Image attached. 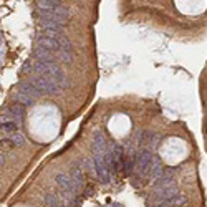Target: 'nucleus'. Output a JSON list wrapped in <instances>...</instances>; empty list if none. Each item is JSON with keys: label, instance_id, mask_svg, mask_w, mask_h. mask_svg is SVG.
Wrapping results in <instances>:
<instances>
[{"label": "nucleus", "instance_id": "obj_1", "mask_svg": "<svg viewBox=\"0 0 207 207\" xmlns=\"http://www.w3.org/2000/svg\"><path fill=\"white\" fill-rule=\"evenodd\" d=\"M152 152L151 149H146V148H141L139 152L136 154V167H138V174L139 176H146L149 169H151V164H152Z\"/></svg>", "mask_w": 207, "mask_h": 207}, {"label": "nucleus", "instance_id": "obj_2", "mask_svg": "<svg viewBox=\"0 0 207 207\" xmlns=\"http://www.w3.org/2000/svg\"><path fill=\"white\" fill-rule=\"evenodd\" d=\"M32 85L35 86L42 95H55V93H58V90H60V86L51 78H48V76H35V78L32 80Z\"/></svg>", "mask_w": 207, "mask_h": 207}, {"label": "nucleus", "instance_id": "obj_3", "mask_svg": "<svg viewBox=\"0 0 207 207\" xmlns=\"http://www.w3.org/2000/svg\"><path fill=\"white\" fill-rule=\"evenodd\" d=\"M95 176L101 184H108L109 182V171L106 169V164H104L103 154H95Z\"/></svg>", "mask_w": 207, "mask_h": 207}, {"label": "nucleus", "instance_id": "obj_4", "mask_svg": "<svg viewBox=\"0 0 207 207\" xmlns=\"http://www.w3.org/2000/svg\"><path fill=\"white\" fill-rule=\"evenodd\" d=\"M55 182H56V186L60 187L61 194H63L66 199L73 197V194H75L76 191H75L73 181H71L70 176H66V174H56V176H55Z\"/></svg>", "mask_w": 207, "mask_h": 207}, {"label": "nucleus", "instance_id": "obj_5", "mask_svg": "<svg viewBox=\"0 0 207 207\" xmlns=\"http://www.w3.org/2000/svg\"><path fill=\"white\" fill-rule=\"evenodd\" d=\"M85 169L81 167L80 162H75V164H71V171H70V177L71 181H73V186H75V191L78 192L81 187L85 184Z\"/></svg>", "mask_w": 207, "mask_h": 207}, {"label": "nucleus", "instance_id": "obj_6", "mask_svg": "<svg viewBox=\"0 0 207 207\" xmlns=\"http://www.w3.org/2000/svg\"><path fill=\"white\" fill-rule=\"evenodd\" d=\"M58 55H60V60L65 61V63H70V61H71L73 50H71V43H70L68 38L61 37L58 40Z\"/></svg>", "mask_w": 207, "mask_h": 207}, {"label": "nucleus", "instance_id": "obj_7", "mask_svg": "<svg viewBox=\"0 0 207 207\" xmlns=\"http://www.w3.org/2000/svg\"><path fill=\"white\" fill-rule=\"evenodd\" d=\"M17 93L25 95V96H28V98H32V99H37V98L42 96L40 91L32 85V81H22V83H18L17 85Z\"/></svg>", "mask_w": 207, "mask_h": 207}, {"label": "nucleus", "instance_id": "obj_8", "mask_svg": "<svg viewBox=\"0 0 207 207\" xmlns=\"http://www.w3.org/2000/svg\"><path fill=\"white\" fill-rule=\"evenodd\" d=\"M37 46L45 48V50L53 53V51H58V40L51 38V37H46V35H38L37 37Z\"/></svg>", "mask_w": 207, "mask_h": 207}, {"label": "nucleus", "instance_id": "obj_9", "mask_svg": "<svg viewBox=\"0 0 207 207\" xmlns=\"http://www.w3.org/2000/svg\"><path fill=\"white\" fill-rule=\"evenodd\" d=\"M43 76H48V78H51L55 81L58 86H61V83H65V80H66V76H65V71L60 68L58 65H48V71H46V75H43Z\"/></svg>", "mask_w": 207, "mask_h": 207}, {"label": "nucleus", "instance_id": "obj_10", "mask_svg": "<svg viewBox=\"0 0 207 207\" xmlns=\"http://www.w3.org/2000/svg\"><path fill=\"white\" fill-rule=\"evenodd\" d=\"M7 118L10 119V121H15L18 124V121H22L23 116H25V106H22L20 103H13L10 108L7 109Z\"/></svg>", "mask_w": 207, "mask_h": 207}, {"label": "nucleus", "instance_id": "obj_11", "mask_svg": "<svg viewBox=\"0 0 207 207\" xmlns=\"http://www.w3.org/2000/svg\"><path fill=\"white\" fill-rule=\"evenodd\" d=\"M33 56H35L37 61H42V63H46V65H53L55 63L53 53L48 51V50H45V48L35 46V48H33Z\"/></svg>", "mask_w": 207, "mask_h": 207}, {"label": "nucleus", "instance_id": "obj_12", "mask_svg": "<svg viewBox=\"0 0 207 207\" xmlns=\"http://www.w3.org/2000/svg\"><path fill=\"white\" fill-rule=\"evenodd\" d=\"M91 146H93V152L95 154H104V151H106V141H104V136H103L101 131L95 133Z\"/></svg>", "mask_w": 207, "mask_h": 207}, {"label": "nucleus", "instance_id": "obj_13", "mask_svg": "<svg viewBox=\"0 0 207 207\" xmlns=\"http://www.w3.org/2000/svg\"><path fill=\"white\" fill-rule=\"evenodd\" d=\"M43 204L46 207H65V200L60 199L55 192H45V196H43Z\"/></svg>", "mask_w": 207, "mask_h": 207}, {"label": "nucleus", "instance_id": "obj_14", "mask_svg": "<svg viewBox=\"0 0 207 207\" xmlns=\"http://www.w3.org/2000/svg\"><path fill=\"white\" fill-rule=\"evenodd\" d=\"M37 7H38V10L53 12V10H58V8L63 7V3L58 2V0H40V2H37Z\"/></svg>", "mask_w": 207, "mask_h": 207}, {"label": "nucleus", "instance_id": "obj_15", "mask_svg": "<svg viewBox=\"0 0 207 207\" xmlns=\"http://www.w3.org/2000/svg\"><path fill=\"white\" fill-rule=\"evenodd\" d=\"M149 172H151V176H152L154 181H157L162 174H164V167H162V162H161V159L157 156L152 157V164H151V169H149Z\"/></svg>", "mask_w": 207, "mask_h": 207}, {"label": "nucleus", "instance_id": "obj_16", "mask_svg": "<svg viewBox=\"0 0 207 207\" xmlns=\"http://www.w3.org/2000/svg\"><path fill=\"white\" fill-rule=\"evenodd\" d=\"M17 126H18V124L15 121H5V123H2V129L5 133H8V134L17 133Z\"/></svg>", "mask_w": 207, "mask_h": 207}, {"label": "nucleus", "instance_id": "obj_17", "mask_svg": "<svg viewBox=\"0 0 207 207\" xmlns=\"http://www.w3.org/2000/svg\"><path fill=\"white\" fill-rule=\"evenodd\" d=\"M8 138L12 139V143L15 144V146H22L23 143H25V136H23L22 133H13V134H8Z\"/></svg>", "mask_w": 207, "mask_h": 207}, {"label": "nucleus", "instance_id": "obj_18", "mask_svg": "<svg viewBox=\"0 0 207 207\" xmlns=\"http://www.w3.org/2000/svg\"><path fill=\"white\" fill-rule=\"evenodd\" d=\"M33 101H35V99L28 98V96H25V95L17 93V103H20L22 106H32V104H33Z\"/></svg>", "mask_w": 207, "mask_h": 207}, {"label": "nucleus", "instance_id": "obj_19", "mask_svg": "<svg viewBox=\"0 0 207 207\" xmlns=\"http://www.w3.org/2000/svg\"><path fill=\"white\" fill-rule=\"evenodd\" d=\"M20 71H22V75H28V73H32V71H33V61H32V60H27L25 63L22 65Z\"/></svg>", "mask_w": 207, "mask_h": 207}, {"label": "nucleus", "instance_id": "obj_20", "mask_svg": "<svg viewBox=\"0 0 207 207\" xmlns=\"http://www.w3.org/2000/svg\"><path fill=\"white\" fill-rule=\"evenodd\" d=\"M0 148L5 149V151H10V149L15 148V144L12 143V139H10V138H7V139H2V141H0Z\"/></svg>", "mask_w": 207, "mask_h": 207}, {"label": "nucleus", "instance_id": "obj_21", "mask_svg": "<svg viewBox=\"0 0 207 207\" xmlns=\"http://www.w3.org/2000/svg\"><path fill=\"white\" fill-rule=\"evenodd\" d=\"M3 162H5V157H3V154H0V166H3Z\"/></svg>", "mask_w": 207, "mask_h": 207}, {"label": "nucleus", "instance_id": "obj_22", "mask_svg": "<svg viewBox=\"0 0 207 207\" xmlns=\"http://www.w3.org/2000/svg\"><path fill=\"white\" fill-rule=\"evenodd\" d=\"M113 207H119V205H118V204H114V205H113Z\"/></svg>", "mask_w": 207, "mask_h": 207}]
</instances>
